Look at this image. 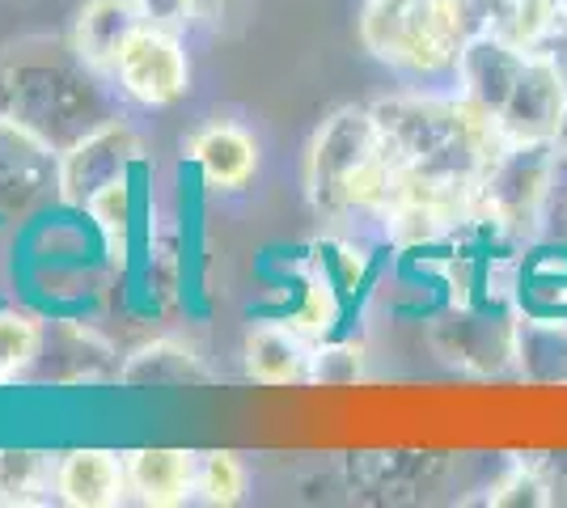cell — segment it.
<instances>
[{"label": "cell", "mask_w": 567, "mask_h": 508, "mask_svg": "<svg viewBox=\"0 0 567 508\" xmlns=\"http://www.w3.org/2000/svg\"><path fill=\"white\" fill-rule=\"evenodd\" d=\"M97 76L102 73H94L72 43L22 39L0 51V123L60 157L97 123L111 120V102Z\"/></svg>", "instance_id": "cell-1"}, {"label": "cell", "mask_w": 567, "mask_h": 508, "mask_svg": "<svg viewBox=\"0 0 567 508\" xmlns=\"http://www.w3.org/2000/svg\"><path fill=\"white\" fill-rule=\"evenodd\" d=\"M453 81L462 94L492 111L504 145L559 148L567 123V73L555 48L520 51L487 30H474Z\"/></svg>", "instance_id": "cell-2"}, {"label": "cell", "mask_w": 567, "mask_h": 508, "mask_svg": "<svg viewBox=\"0 0 567 508\" xmlns=\"http://www.w3.org/2000/svg\"><path fill=\"white\" fill-rule=\"evenodd\" d=\"M474 30V0H364L360 13V43L411 76L453 73Z\"/></svg>", "instance_id": "cell-3"}, {"label": "cell", "mask_w": 567, "mask_h": 508, "mask_svg": "<svg viewBox=\"0 0 567 508\" xmlns=\"http://www.w3.org/2000/svg\"><path fill=\"white\" fill-rule=\"evenodd\" d=\"M385 145L373 106H343L313 132L306 153V195L322 217L339 220V187L369 153Z\"/></svg>", "instance_id": "cell-4"}, {"label": "cell", "mask_w": 567, "mask_h": 508, "mask_svg": "<svg viewBox=\"0 0 567 508\" xmlns=\"http://www.w3.org/2000/svg\"><path fill=\"white\" fill-rule=\"evenodd\" d=\"M144 162L141 132L132 123H123L118 115H111L106 123H97L90 136H81L72 148L60 153V166H55V191L69 208H81L94 199L106 183H115L123 174Z\"/></svg>", "instance_id": "cell-5"}, {"label": "cell", "mask_w": 567, "mask_h": 508, "mask_svg": "<svg viewBox=\"0 0 567 508\" xmlns=\"http://www.w3.org/2000/svg\"><path fill=\"white\" fill-rule=\"evenodd\" d=\"M118 90L141 102V106H174L190 90V60L183 51V39L157 30V25H136V34L118 51Z\"/></svg>", "instance_id": "cell-6"}, {"label": "cell", "mask_w": 567, "mask_h": 508, "mask_svg": "<svg viewBox=\"0 0 567 508\" xmlns=\"http://www.w3.org/2000/svg\"><path fill=\"white\" fill-rule=\"evenodd\" d=\"M187 157L213 191H241L259 174V141L234 120L204 123L187 141Z\"/></svg>", "instance_id": "cell-7"}, {"label": "cell", "mask_w": 567, "mask_h": 508, "mask_svg": "<svg viewBox=\"0 0 567 508\" xmlns=\"http://www.w3.org/2000/svg\"><path fill=\"white\" fill-rule=\"evenodd\" d=\"M127 491V458L111 449H72L55 462V496L72 508H115Z\"/></svg>", "instance_id": "cell-8"}, {"label": "cell", "mask_w": 567, "mask_h": 508, "mask_svg": "<svg viewBox=\"0 0 567 508\" xmlns=\"http://www.w3.org/2000/svg\"><path fill=\"white\" fill-rule=\"evenodd\" d=\"M241 361L259 386H297L313 377V348L292 326H284L280 318L246 331Z\"/></svg>", "instance_id": "cell-9"}, {"label": "cell", "mask_w": 567, "mask_h": 508, "mask_svg": "<svg viewBox=\"0 0 567 508\" xmlns=\"http://www.w3.org/2000/svg\"><path fill=\"white\" fill-rule=\"evenodd\" d=\"M136 25H141L136 0H85L72 22L69 43L94 73H115L118 51L136 34Z\"/></svg>", "instance_id": "cell-10"}, {"label": "cell", "mask_w": 567, "mask_h": 508, "mask_svg": "<svg viewBox=\"0 0 567 508\" xmlns=\"http://www.w3.org/2000/svg\"><path fill=\"white\" fill-rule=\"evenodd\" d=\"M123 458H127L132 496L148 508L183 505L199 487V454L190 449H132Z\"/></svg>", "instance_id": "cell-11"}, {"label": "cell", "mask_w": 567, "mask_h": 508, "mask_svg": "<svg viewBox=\"0 0 567 508\" xmlns=\"http://www.w3.org/2000/svg\"><path fill=\"white\" fill-rule=\"evenodd\" d=\"M55 166L60 157L48 153L25 132L0 123V208H25L43 187H55Z\"/></svg>", "instance_id": "cell-12"}, {"label": "cell", "mask_w": 567, "mask_h": 508, "mask_svg": "<svg viewBox=\"0 0 567 508\" xmlns=\"http://www.w3.org/2000/svg\"><path fill=\"white\" fill-rule=\"evenodd\" d=\"M118 382L123 386H204V382H213V369L199 361L195 352H190L187 343H178V339H153V343H144L136 348L127 364L118 369Z\"/></svg>", "instance_id": "cell-13"}, {"label": "cell", "mask_w": 567, "mask_h": 508, "mask_svg": "<svg viewBox=\"0 0 567 508\" xmlns=\"http://www.w3.org/2000/svg\"><path fill=\"white\" fill-rule=\"evenodd\" d=\"M55 491V466L34 449H0V505H34Z\"/></svg>", "instance_id": "cell-14"}, {"label": "cell", "mask_w": 567, "mask_h": 508, "mask_svg": "<svg viewBox=\"0 0 567 508\" xmlns=\"http://www.w3.org/2000/svg\"><path fill=\"white\" fill-rule=\"evenodd\" d=\"M85 212H90V220L106 234V242H111V250H115V259H123L118 250H127L132 234H136V220H141L132 174H123V178H115V183H106V187L85 204Z\"/></svg>", "instance_id": "cell-15"}, {"label": "cell", "mask_w": 567, "mask_h": 508, "mask_svg": "<svg viewBox=\"0 0 567 508\" xmlns=\"http://www.w3.org/2000/svg\"><path fill=\"white\" fill-rule=\"evenodd\" d=\"M43 352V326L30 314L4 310L0 314V382H13Z\"/></svg>", "instance_id": "cell-16"}, {"label": "cell", "mask_w": 567, "mask_h": 508, "mask_svg": "<svg viewBox=\"0 0 567 508\" xmlns=\"http://www.w3.org/2000/svg\"><path fill=\"white\" fill-rule=\"evenodd\" d=\"M204 505L229 508L246 500V466L234 449H213V454H199V487Z\"/></svg>", "instance_id": "cell-17"}, {"label": "cell", "mask_w": 567, "mask_h": 508, "mask_svg": "<svg viewBox=\"0 0 567 508\" xmlns=\"http://www.w3.org/2000/svg\"><path fill=\"white\" fill-rule=\"evenodd\" d=\"M136 13L144 25H157L169 34H183L199 22V4L195 0H136Z\"/></svg>", "instance_id": "cell-18"}, {"label": "cell", "mask_w": 567, "mask_h": 508, "mask_svg": "<svg viewBox=\"0 0 567 508\" xmlns=\"http://www.w3.org/2000/svg\"><path fill=\"white\" fill-rule=\"evenodd\" d=\"M195 4H199V18H220L229 0H195Z\"/></svg>", "instance_id": "cell-19"}]
</instances>
